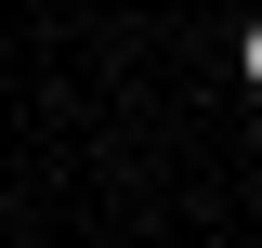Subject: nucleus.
<instances>
[{
	"label": "nucleus",
	"instance_id": "f257e3e1",
	"mask_svg": "<svg viewBox=\"0 0 262 248\" xmlns=\"http://www.w3.org/2000/svg\"><path fill=\"white\" fill-rule=\"evenodd\" d=\"M236 79H249V92H262V13H249V39H236Z\"/></svg>",
	"mask_w": 262,
	"mask_h": 248
}]
</instances>
